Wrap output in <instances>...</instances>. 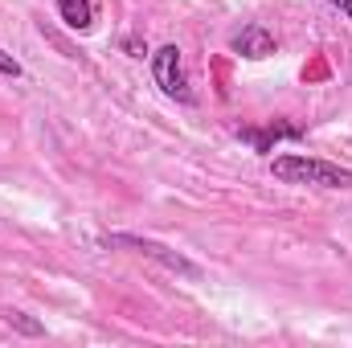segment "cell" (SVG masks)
Instances as JSON below:
<instances>
[{
  "label": "cell",
  "instance_id": "obj_1",
  "mask_svg": "<svg viewBox=\"0 0 352 348\" xmlns=\"http://www.w3.org/2000/svg\"><path fill=\"white\" fill-rule=\"evenodd\" d=\"M270 176L278 184H311V188H352V168H340L332 160L320 156H303V152H278L270 160Z\"/></svg>",
  "mask_w": 352,
  "mask_h": 348
},
{
  "label": "cell",
  "instance_id": "obj_2",
  "mask_svg": "<svg viewBox=\"0 0 352 348\" xmlns=\"http://www.w3.org/2000/svg\"><path fill=\"white\" fill-rule=\"evenodd\" d=\"M102 246H111V250H131V254H144V259L160 262L164 270H173V274H180V279H192V283L205 274L197 262L184 259L180 250L164 246V242H156V238H144V234H107V238H102Z\"/></svg>",
  "mask_w": 352,
  "mask_h": 348
},
{
  "label": "cell",
  "instance_id": "obj_3",
  "mask_svg": "<svg viewBox=\"0 0 352 348\" xmlns=\"http://www.w3.org/2000/svg\"><path fill=\"white\" fill-rule=\"evenodd\" d=\"M152 78H156V87L164 90L168 98L176 102H192V90H188V74H184V54H180V45H160L156 54H152Z\"/></svg>",
  "mask_w": 352,
  "mask_h": 348
},
{
  "label": "cell",
  "instance_id": "obj_4",
  "mask_svg": "<svg viewBox=\"0 0 352 348\" xmlns=\"http://www.w3.org/2000/svg\"><path fill=\"white\" fill-rule=\"evenodd\" d=\"M230 45H234V54L246 58V62H263V58L274 54V37H270V29H263V25H246L242 33H234Z\"/></svg>",
  "mask_w": 352,
  "mask_h": 348
},
{
  "label": "cell",
  "instance_id": "obj_5",
  "mask_svg": "<svg viewBox=\"0 0 352 348\" xmlns=\"http://www.w3.org/2000/svg\"><path fill=\"white\" fill-rule=\"evenodd\" d=\"M246 144H254V152H270L278 140H299L303 131L299 127H291V123H270L266 131H254V127H246V131H238Z\"/></svg>",
  "mask_w": 352,
  "mask_h": 348
},
{
  "label": "cell",
  "instance_id": "obj_6",
  "mask_svg": "<svg viewBox=\"0 0 352 348\" xmlns=\"http://www.w3.org/2000/svg\"><path fill=\"white\" fill-rule=\"evenodd\" d=\"M54 4H58V17H62L66 29L87 33L94 25V0H54Z\"/></svg>",
  "mask_w": 352,
  "mask_h": 348
},
{
  "label": "cell",
  "instance_id": "obj_7",
  "mask_svg": "<svg viewBox=\"0 0 352 348\" xmlns=\"http://www.w3.org/2000/svg\"><path fill=\"white\" fill-rule=\"evenodd\" d=\"M4 324H8V328H16L21 336H45V324H41V320H33V316H25V312H16V307H8V312H4Z\"/></svg>",
  "mask_w": 352,
  "mask_h": 348
},
{
  "label": "cell",
  "instance_id": "obj_8",
  "mask_svg": "<svg viewBox=\"0 0 352 348\" xmlns=\"http://www.w3.org/2000/svg\"><path fill=\"white\" fill-rule=\"evenodd\" d=\"M21 74H25V66H21L12 54H4V50H0V78H21Z\"/></svg>",
  "mask_w": 352,
  "mask_h": 348
},
{
  "label": "cell",
  "instance_id": "obj_9",
  "mask_svg": "<svg viewBox=\"0 0 352 348\" xmlns=\"http://www.w3.org/2000/svg\"><path fill=\"white\" fill-rule=\"evenodd\" d=\"M123 50H127L131 58H144V54H148V45H144V41H135V37H123ZM148 58H152V54H148Z\"/></svg>",
  "mask_w": 352,
  "mask_h": 348
},
{
  "label": "cell",
  "instance_id": "obj_10",
  "mask_svg": "<svg viewBox=\"0 0 352 348\" xmlns=\"http://www.w3.org/2000/svg\"><path fill=\"white\" fill-rule=\"evenodd\" d=\"M328 4H332V8H340V12L352 21V0H328Z\"/></svg>",
  "mask_w": 352,
  "mask_h": 348
}]
</instances>
